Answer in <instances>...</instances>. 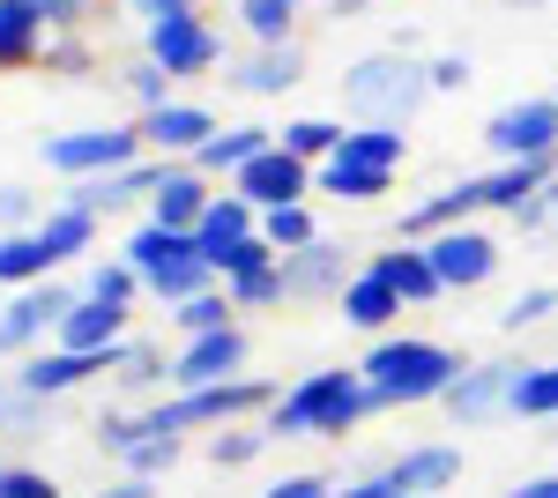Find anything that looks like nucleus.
Wrapping results in <instances>:
<instances>
[{"instance_id":"1","label":"nucleus","mask_w":558,"mask_h":498,"mask_svg":"<svg viewBox=\"0 0 558 498\" xmlns=\"http://www.w3.org/2000/svg\"><path fill=\"white\" fill-rule=\"evenodd\" d=\"M462 350L454 342H439V335H373V350L357 357V373H365V394H373V410H425L439 402L454 379H462Z\"/></svg>"},{"instance_id":"2","label":"nucleus","mask_w":558,"mask_h":498,"mask_svg":"<svg viewBox=\"0 0 558 498\" xmlns=\"http://www.w3.org/2000/svg\"><path fill=\"white\" fill-rule=\"evenodd\" d=\"M365 416H380V410H373L357 365H313V373H299L268 402L260 432H268V439H350Z\"/></svg>"},{"instance_id":"3","label":"nucleus","mask_w":558,"mask_h":498,"mask_svg":"<svg viewBox=\"0 0 558 498\" xmlns=\"http://www.w3.org/2000/svg\"><path fill=\"white\" fill-rule=\"evenodd\" d=\"M425 60H410L402 45L395 52H365V60H350L343 68V105L357 112V120H395V126H410L417 112H425Z\"/></svg>"},{"instance_id":"4","label":"nucleus","mask_w":558,"mask_h":498,"mask_svg":"<svg viewBox=\"0 0 558 498\" xmlns=\"http://www.w3.org/2000/svg\"><path fill=\"white\" fill-rule=\"evenodd\" d=\"M120 260L142 276V297H157V305H179V297H194V291H209V283H216V268L194 253V239H186V231H165V223H149V216L128 231Z\"/></svg>"},{"instance_id":"5","label":"nucleus","mask_w":558,"mask_h":498,"mask_svg":"<svg viewBox=\"0 0 558 498\" xmlns=\"http://www.w3.org/2000/svg\"><path fill=\"white\" fill-rule=\"evenodd\" d=\"M75 276H45V283H23V291H8L0 305V365H15V357H31L52 342V328L68 320V305H75Z\"/></svg>"},{"instance_id":"6","label":"nucleus","mask_w":558,"mask_h":498,"mask_svg":"<svg viewBox=\"0 0 558 498\" xmlns=\"http://www.w3.org/2000/svg\"><path fill=\"white\" fill-rule=\"evenodd\" d=\"M52 179H105L120 165H142V126H75V134H52L38 149Z\"/></svg>"},{"instance_id":"7","label":"nucleus","mask_w":558,"mask_h":498,"mask_svg":"<svg viewBox=\"0 0 558 498\" xmlns=\"http://www.w3.org/2000/svg\"><path fill=\"white\" fill-rule=\"evenodd\" d=\"M120 350H128V342H120ZM120 350H60V342H45V350H31V357L8 365V387H15V394H38V402H60V394H75V387L112 373Z\"/></svg>"},{"instance_id":"8","label":"nucleus","mask_w":558,"mask_h":498,"mask_svg":"<svg viewBox=\"0 0 558 498\" xmlns=\"http://www.w3.org/2000/svg\"><path fill=\"white\" fill-rule=\"evenodd\" d=\"M142 52H149L172 83H202V75L223 68V31L194 8V15H172V23H149V31H142Z\"/></svg>"},{"instance_id":"9","label":"nucleus","mask_w":558,"mask_h":498,"mask_svg":"<svg viewBox=\"0 0 558 498\" xmlns=\"http://www.w3.org/2000/svg\"><path fill=\"white\" fill-rule=\"evenodd\" d=\"M484 149L492 165H514V157H558V97H514L484 120Z\"/></svg>"},{"instance_id":"10","label":"nucleus","mask_w":558,"mask_h":498,"mask_svg":"<svg viewBox=\"0 0 558 498\" xmlns=\"http://www.w3.org/2000/svg\"><path fill=\"white\" fill-rule=\"evenodd\" d=\"M432 253V268H439V283H447V297H462V291H484L492 276H499V239L484 231V223H454V231H432L425 239Z\"/></svg>"},{"instance_id":"11","label":"nucleus","mask_w":558,"mask_h":498,"mask_svg":"<svg viewBox=\"0 0 558 498\" xmlns=\"http://www.w3.org/2000/svg\"><path fill=\"white\" fill-rule=\"evenodd\" d=\"M529 365V357H470L462 365V379L439 394V410L454 416L462 432H476V424H492V416H507V394H514V373Z\"/></svg>"},{"instance_id":"12","label":"nucleus","mask_w":558,"mask_h":498,"mask_svg":"<svg viewBox=\"0 0 558 498\" xmlns=\"http://www.w3.org/2000/svg\"><path fill=\"white\" fill-rule=\"evenodd\" d=\"M246 365H254V335H246V320H231V328H216V335L179 342L172 350V387H216V379H239Z\"/></svg>"},{"instance_id":"13","label":"nucleus","mask_w":558,"mask_h":498,"mask_svg":"<svg viewBox=\"0 0 558 498\" xmlns=\"http://www.w3.org/2000/svg\"><path fill=\"white\" fill-rule=\"evenodd\" d=\"M134 126H142V149H149V157H172L179 165V157H194L223 120H216L209 105H194V97H165V105L134 112Z\"/></svg>"},{"instance_id":"14","label":"nucleus","mask_w":558,"mask_h":498,"mask_svg":"<svg viewBox=\"0 0 558 498\" xmlns=\"http://www.w3.org/2000/svg\"><path fill=\"white\" fill-rule=\"evenodd\" d=\"M484 216V171H462L447 186H432L425 202L402 208V231L395 239H432V231H454V223H476Z\"/></svg>"},{"instance_id":"15","label":"nucleus","mask_w":558,"mask_h":498,"mask_svg":"<svg viewBox=\"0 0 558 498\" xmlns=\"http://www.w3.org/2000/svg\"><path fill=\"white\" fill-rule=\"evenodd\" d=\"M350 276H357V268H350V253L336 246V239H313L305 253H283V283H291L299 305H336Z\"/></svg>"},{"instance_id":"16","label":"nucleus","mask_w":558,"mask_h":498,"mask_svg":"<svg viewBox=\"0 0 558 498\" xmlns=\"http://www.w3.org/2000/svg\"><path fill=\"white\" fill-rule=\"evenodd\" d=\"M209 202H216V179H202V171L179 157V165H165V179L149 186V208H142V216H149V223H165V231H186V239H194V223H202V208H209Z\"/></svg>"},{"instance_id":"17","label":"nucleus","mask_w":558,"mask_h":498,"mask_svg":"<svg viewBox=\"0 0 558 498\" xmlns=\"http://www.w3.org/2000/svg\"><path fill=\"white\" fill-rule=\"evenodd\" d=\"M231 186H239L254 208H291V202H305V194H313V165H299V157L276 142V149H260V157L239 171Z\"/></svg>"},{"instance_id":"18","label":"nucleus","mask_w":558,"mask_h":498,"mask_svg":"<svg viewBox=\"0 0 558 498\" xmlns=\"http://www.w3.org/2000/svg\"><path fill=\"white\" fill-rule=\"evenodd\" d=\"M365 268H373V276H387V283L402 291V305H410V313H417V305H439V297H447V283H439V268H432L425 239H395V246L365 253Z\"/></svg>"},{"instance_id":"19","label":"nucleus","mask_w":558,"mask_h":498,"mask_svg":"<svg viewBox=\"0 0 558 498\" xmlns=\"http://www.w3.org/2000/svg\"><path fill=\"white\" fill-rule=\"evenodd\" d=\"M260 149H276V126H260V120H239V126H216L209 142L186 157V165L202 171V179H216V186H231L239 171L254 165Z\"/></svg>"},{"instance_id":"20","label":"nucleus","mask_w":558,"mask_h":498,"mask_svg":"<svg viewBox=\"0 0 558 498\" xmlns=\"http://www.w3.org/2000/svg\"><path fill=\"white\" fill-rule=\"evenodd\" d=\"M223 83L239 97H283V89L305 83V45H254L246 60L223 68Z\"/></svg>"},{"instance_id":"21","label":"nucleus","mask_w":558,"mask_h":498,"mask_svg":"<svg viewBox=\"0 0 558 498\" xmlns=\"http://www.w3.org/2000/svg\"><path fill=\"white\" fill-rule=\"evenodd\" d=\"M31 231H38V246L52 253V268H83L89 253H97V239H105V216H89V208H75V202H45V216Z\"/></svg>"},{"instance_id":"22","label":"nucleus","mask_w":558,"mask_h":498,"mask_svg":"<svg viewBox=\"0 0 558 498\" xmlns=\"http://www.w3.org/2000/svg\"><path fill=\"white\" fill-rule=\"evenodd\" d=\"M134 335V305H105V297H75L68 320L52 328L60 350H120Z\"/></svg>"},{"instance_id":"23","label":"nucleus","mask_w":558,"mask_h":498,"mask_svg":"<svg viewBox=\"0 0 558 498\" xmlns=\"http://www.w3.org/2000/svg\"><path fill=\"white\" fill-rule=\"evenodd\" d=\"M336 313H343V328H357V335H395V320H402L410 305H402V291H395L387 276L357 268L343 283V297H336Z\"/></svg>"},{"instance_id":"24","label":"nucleus","mask_w":558,"mask_h":498,"mask_svg":"<svg viewBox=\"0 0 558 498\" xmlns=\"http://www.w3.org/2000/svg\"><path fill=\"white\" fill-rule=\"evenodd\" d=\"M387 476L402 484V491H417V498H439V491H454L462 484V447H447V439H425V447H402L395 461H380Z\"/></svg>"},{"instance_id":"25","label":"nucleus","mask_w":558,"mask_h":498,"mask_svg":"<svg viewBox=\"0 0 558 498\" xmlns=\"http://www.w3.org/2000/svg\"><path fill=\"white\" fill-rule=\"evenodd\" d=\"M45 38H52L45 0H0V75L38 68V60H45Z\"/></svg>"},{"instance_id":"26","label":"nucleus","mask_w":558,"mask_h":498,"mask_svg":"<svg viewBox=\"0 0 558 498\" xmlns=\"http://www.w3.org/2000/svg\"><path fill=\"white\" fill-rule=\"evenodd\" d=\"M260 231V208L239 194V186H216V202L202 208V223H194V253L216 260L223 246H239V239H254Z\"/></svg>"},{"instance_id":"27","label":"nucleus","mask_w":558,"mask_h":498,"mask_svg":"<svg viewBox=\"0 0 558 498\" xmlns=\"http://www.w3.org/2000/svg\"><path fill=\"white\" fill-rule=\"evenodd\" d=\"M313 194L350 202V208H373L380 194H395V165H350V157H328V165L313 171Z\"/></svg>"},{"instance_id":"28","label":"nucleus","mask_w":558,"mask_h":498,"mask_svg":"<svg viewBox=\"0 0 558 498\" xmlns=\"http://www.w3.org/2000/svg\"><path fill=\"white\" fill-rule=\"evenodd\" d=\"M231 320H239V305H231V291H223V283H209V291H194V297H179V305H165V328H172L179 342L216 335V328H231Z\"/></svg>"},{"instance_id":"29","label":"nucleus","mask_w":558,"mask_h":498,"mask_svg":"<svg viewBox=\"0 0 558 498\" xmlns=\"http://www.w3.org/2000/svg\"><path fill=\"white\" fill-rule=\"evenodd\" d=\"M336 157H350V165H410V134H402V126L395 120H357L343 134V149H336Z\"/></svg>"},{"instance_id":"30","label":"nucleus","mask_w":558,"mask_h":498,"mask_svg":"<svg viewBox=\"0 0 558 498\" xmlns=\"http://www.w3.org/2000/svg\"><path fill=\"white\" fill-rule=\"evenodd\" d=\"M343 134H350L343 120H320V112H299V120L276 126V142H283V149H291L299 165H313V171H320L328 157H336V149H343Z\"/></svg>"},{"instance_id":"31","label":"nucleus","mask_w":558,"mask_h":498,"mask_svg":"<svg viewBox=\"0 0 558 498\" xmlns=\"http://www.w3.org/2000/svg\"><path fill=\"white\" fill-rule=\"evenodd\" d=\"M507 416L558 424V357H544V365H521V373H514V394H507Z\"/></svg>"},{"instance_id":"32","label":"nucleus","mask_w":558,"mask_h":498,"mask_svg":"<svg viewBox=\"0 0 558 498\" xmlns=\"http://www.w3.org/2000/svg\"><path fill=\"white\" fill-rule=\"evenodd\" d=\"M112 379H120V394H157V387H172V357H165L149 335H128V350H120Z\"/></svg>"},{"instance_id":"33","label":"nucleus","mask_w":558,"mask_h":498,"mask_svg":"<svg viewBox=\"0 0 558 498\" xmlns=\"http://www.w3.org/2000/svg\"><path fill=\"white\" fill-rule=\"evenodd\" d=\"M75 291H83V297H105V305H142V276H134L120 253H89L83 276H75Z\"/></svg>"},{"instance_id":"34","label":"nucleus","mask_w":558,"mask_h":498,"mask_svg":"<svg viewBox=\"0 0 558 498\" xmlns=\"http://www.w3.org/2000/svg\"><path fill=\"white\" fill-rule=\"evenodd\" d=\"M45 276H60V268L38 246V231H0V291H23V283H45Z\"/></svg>"},{"instance_id":"35","label":"nucleus","mask_w":558,"mask_h":498,"mask_svg":"<svg viewBox=\"0 0 558 498\" xmlns=\"http://www.w3.org/2000/svg\"><path fill=\"white\" fill-rule=\"evenodd\" d=\"M305 0H239V31L254 45H299Z\"/></svg>"},{"instance_id":"36","label":"nucleus","mask_w":558,"mask_h":498,"mask_svg":"<svg viewBox=\"0 0 558 498\" xmlns=\"http://www.w3.org/2000/svg\"><path fill=\"white\" fill-rule=\"evenodd\" d=\"M260 239L276 253H305L320 239V223H313V202H291V208H260Z\"/></svg>"},{"instance_id":"37","label":"nucleus","mask_w":558,"mask_h":498,"mask_svg":"<svg viewBox=\"0 0 558 498\" xmlns=\"http://www.w3.org/2000/svg\"><path fill=\"white\" fill-rule=\"evenodd\" d=\"M223 291H231L239 320H246V313H276V305L291 297V283H283V260H268V268H254V276H231Z\"/></svg>"},{"instance_id":"38","label":"nucleus","mask_w":558,"mask_h":498,"mask_svg":"<svg viewBox=\"0 0 558 498\" xmlns=\"http://www.w3.org/2000/svg\"><path fill=\"white\" fill-rule=\"evenodd\" d=\"M268 447H276V439L260 432V416H254V424H223V432H209V461H216V469H254Z\"/></svg>"},{"instance_id":"39","label":"nucleus","mask_w":558,"mask_h":498,"mask_svg":"<svg viewBox=\"0 0 558 498\" xmlns=\"http://www.w3.org/2000/svg\"><path fill=\"white\" fill-rule=\"evenodd\" d=\"M179 454H186V439L179 432H149V439H134L128 454H120V469L128 476H142V484H157V476H172Z\"/></svg>"},{"instance_id":"40","label":"nucleus","mask_w":558,"mask_h":498,"mask_svg":"<svg viewBox=\"0 0 558 498\" xmlns=\"http://www.w3.org/2000/svg\"><path fill=\"white\" fill-rule=\"evenodd\" d=\"M507 223H514V239H558V171L507 216Z\"/></svg>"},{"instance_id":"41","label":"nucleus","mask_w":558,"mask_h":498,"mask_svg":"<svg viewBox=\"0 0 558 498\" xmlns=\"http://www.w3.org/2000/svg\"><path fill=\"white\" fill-rule=\"evenodd\" d=\"M558 313V283H529L521 297H507V313H499V328L507 335H529V328H544Z\"/></svg>"},{"instance_id":"42","label":"nucleus","mask_w":558,"mask_h":498,"mask_svg":"<svg viewBox=\"0 0 558 498\" xmlns=\"http://www.w3.org/2000/svg\"><path fill=\"white\" fill-rule=\"evenodd\" d=\"M120 83H128L134 112H149V105H165V97H179V83L165 75V68H157V60H149V52H142V60H128V75H120Z\"/></svg>"},{"instance_id":"43","label":"nucleus","mask_w":558,"mask_h":498,"mask_svg":"<svg viewBox=\"0 0 558 498\" xmlns=\"http://www.w3.org/2000/svg\"><path fill=\"white\" fill-rule=\"evenodd\" d=\"M0 498H68L60 476H45L31 461H0Z\"/></svg>"},{"instance_id":"44","label":"nucleus","mask_w":558,"mask_h":498,"mask_svg":"<svg viewBox=\"0 0 558 498\" xmlns=\"http://www.w3.org/2000/svg\"><path fill=\"white\" fill-rule=\"evenodd\" d=\"M470 52H432L425 60V83H432V97H454V89H470Z\"/></svg>"},{"instance_id":"45","label":"nucleus","mask_w":558,"mask_h":498,"mask_svg":"<svg viewBox=\"0 0 558 498\" xmlns=\"http://www.w3.org/2000/svg\"><path fill=\"white\" fill-rule=\"evenodd\" d=\"M38 216H45V202L31 186H8V179H0V231H31Z\"/></svg>"},{"instance_id":"46","label":"nucleus","mask_w":558,"mask_h":498,"mask_svg":"<svg viewBox=\"0 0 558 498\" xmlns=\"http://www.w3.org/2000/svg\"><path fill=\"white\" fill-rule=\"evenodd\" d=\"M38 68L83 75V68H89V45H83V31H52V38H45V60H38Z\"/></svg>"},{"instance_id":"47","label":"nucleus","mask_w":558,"mask_h":498,"mask_svg":"<svg viewBox=\"0 0 558 498\" xmlns=\"http://www.w3.org/2000/svg\"><path fill=\"white\" fill-rule=\"evenodd\" d=\"M260 498H336V484H328L320 469H291V476H276Z\"/></svg>"},{"instance_id":"48","label":"nucleus","mask_w":558,"mask_h":498,"mask_svg":"<svg viewBox=\"0 0 558 498\" xmlns=\"http://www.w3.org/2000/svg\"><path fill=\"white\" fill-rule=\"evenodd\" d=\"M45 410H52V402H38V394H8V424H0V432H15V439H31V432L45 424Z\"/></svg>"},{"instance_id":"49","label":"nucleus","mask_w":558,"mask_h":498,"mask_svg":"<svg viewBox=\"0 0 558 498\" xmlns=\"http://www.w3.org/2000/svg\"><path fill=\"white\" fill-rule=\"evenodd\" d=\"M202 0H128V15L149 31V23H172V15H194Z\"/></svg>"},{"instance_id":"50","label":"nucleus","mask_w":558,"mask_h":498,"mask_svg":"<svg viewBox=\"0 0 558 498\" xmlns=\"http://www.w3.org/2000/svg\"><path fill=\"white\" fill-rule=\"evenodd\" d=\"M343 498H417V491H402L387 469H373V476H357V484H343Z\"/></svg>"},{"instance_id":"51","label":"nucleus","mask_w":558,"mask_h":498,"mask_svg":"<svg viewBox=\"0 0 558 498\" xmlns=\"http://www.w3.org/2000/svg\"><path fill=\"white\" fill-rule=\"evenodd\" d=\"M45 15H52V31H83V23H89V0H45Z\"/></svg>"},{"instance_id":"52","label":"nucleus","mask_w":558,"mask_h":498,"mask_svg":"<svg viewBox=\"0 0 558 498\" xmlns=\"http://www.w3.org/2000/svg\"><path fill=\"white\" fill-rule=\"evenodd\" d=\"M499 498H558V469H544V476H521L514 491H499Z\"/></svg>"},{"instance_id":"53","label":"nucleus","mask_w":558,"mask_h":498,"mask_svg":"<svg viewBox=\"0 0 558 498\" xmlns=\"http://www.w3.org/2000/svg\"><path fill=\"white\" fill-rule=\"evenodd\" d=\"M89 498H157V484H142V476H120V484H105V491Z\"/></svg>"},{"instance_id":"54","label":"nucleus","mask_w":558,"mask_h":498,"mask_svg":"<svg viewBox=\"0 0 558 498\" xmlns=\"http://www.w3.org/2000/svg\"><path fill=\"white\" fill-rule=\"evenodd\" d=\"M8 394H15V387H8V373H0V424H8Z\"/></svg>"},{"instance_id":"55","label":"nucleus","mask_w":558,"mask_h":498,"mask_svg":"<svg viewBox=\"0 0 558 498\" xmlns=\"http://www.w3.org/2000/svg\"><path fill=\"white\" fill-rule=\"evenodd\" d=\"M336 498H343V491H336Z\"/></svg>"}]
</instances>
